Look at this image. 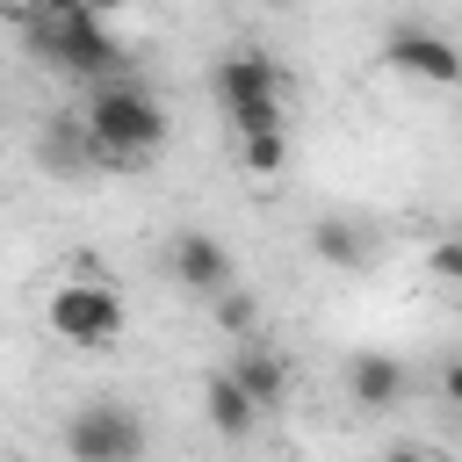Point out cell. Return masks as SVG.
Here are the masks:
<instances>
[{"instance_id":"cell-16","label":"cell","mask_w":462,"mask_h":462,"mask_svg":"<svg viewBox=\"0 0 462 462\" xmlns=\"http://www.w3.org/2000/svg\"><path fill=\"white\" fill-rule=\"evenodd\" d=\"M426 267H433V282H448V289H462V231H455V238H440V245L426 253Z\"/></svg>"},{"instance_id":"cell-1","label":"cell","mask_w":462,"mask_h":462,"mask_svg":"<svg viewBox=\"0 0 462 462\" xmlns=\"http://www.w3.org/2000/svg\"><path fill=\"white\" fill-rule=\"evenodd\" d=\"M79 123H87L94 166H116V173L144 166V159L166 144V130H173L166 108H159V94L137 87V79H108V87H94L87 108H79Z\"/></svg>"},{"instance_id":"cell-7","label":"cell","mask_w":462,"mask_h":462,"mask_svg":"<svg viewBox=\"0 0 462 462\" xmlns=\"http://www.w3.org/2000/svg\"><path fill=\"white\" fill-rule=\"evenodd\" d=\"M209 87H217L224 108H245V101H289V72H282V58H267V51H231V58H217Z\"/></svg>"},{"instance_id":"cell-13","label":"cell","mask_w":462,"mask_h":462,"mask_svg":"<svg viewBox=\"0 0 462 462\" xmlns=\"http://www.w3.org/2000/svg\"><path fill=\"white\" fill-rule=\"evenodd\" d=\"M231 137L253 144V137H289V101H245V108H224Z\"/></svg>"},{"instance_id":"cell-10","label":"cell","mask_w":462,"mask_h":462,"mask_svg":"<svg viewBox=\"0 0 462 462\" xmlns=\"http://www.w3.org/2000/svg\"><path fill=\"white\" fill-rule=\"evenodd\" d=\"M202 419H209V433L217 440H253V426H260V411H253V397L217 368L209 383H202Z\"/></svg>"},{"instance_id":"cell-11","label":"cell","mask_w":462,"mask_h":462,"mask_svg":"<svg viewBox=\"0 0 462 462\" xmlns=\"http://www.w3.org/2000/svg\"><path fill=\"white\" fill-rule=\"evenodd\" d=\"M310 253H318L325 267H368V231L346 224V217H318V224H310Z\"/></svg>"},{"instance_id":"cell-9","label":"cell","mask_w":462,"mask_h":462,"mask_svg":"<svg viewBox=\"0 0 462 462\" xmlns=\"http://www.w3.org/2000/svg\"><path fill=\"white\" fill-rule=\"evenodd\" d=\"M245 397H253V411L267 419L282 397H289V361L274 354V346H260V339H245V346H231V368H224Z\"/></svg>"},{"instance_id":"cell-14","label":"cell","mask_w":462,"mask_h":462,"mask_svg":"<svg viewBox=\"0 0 462 462\" xmlns=\"http://www.w3.org/2000/svg\"><path fill=\"white\" fill-rule=\"evenodd\" d=\"M209 310H217V325L231 332V346H245V339H253V325H260V303H253L245 289H224Z\"/></svg>"},{"instance_id":"cell-18","label":"cell","mask_w":462,"mask_h":462,"mask_svg":"<svg viewBox=\"0 0 462 462\" xmlns=\"http://www.w3.org/2000/svg\"><path fill=\"white\" fill-rule=\"evenodd\" d=\"M383 462H448V455H440V448H390Z\"/></svg>"},{"instance_id":"cell-2","label":"cell","mask_w":462,"mask_h":462,"mask_svg":"<svg viewBox=\"0 0 462 462\" xmlns=\"http://www.w3.org/2000/svg\"><path fill=\"white\" fill-rule=\"evenodd\" d=\"M29 29V51L43 58V65H58V72H72V79H87V87H108V79H123V43H116V29L94 14V7H43V14H29L22 22Z\"/></svg>"},{"instance_id":"cell-4","label":"cell","mask_w":462,"mask_h":462,"mask_svg":"<svg viewBox=\"0 0 462 462\" xmlns=\"http://www.w3.org/2000/svg\"><path fill=\"white\" fill-rule=\"evenodd\" d=\"M43 318H51V332H58L65 346H108V339H123V325H130L116 282H58L51 303H43Z\"/></svg>"},{"instance_id":"cell-8","label":"cell","mask_w":462,"mask_h":462,"mask_svg":"<svg viewBox=\"0 0 462 462\" xmlns=\"http://www.w3.org/2000/svg\"><path fill=\"white\" fill-rule=\"evenodd\" d=\"M404 390H411V375H404V361H397V354L361 346V354L346 361V397H354L361 411H397V404H404Z\"/></svg>"},{"instance_id":"cell-19","label":"cell","mask_w":462,"mask_h":462,"mask_svg":"<svg viewBox=\"0 0 462 462\" xmlns=\"http://www.w3.org/2000/svg\"><path fill=\"white\" fill-rule=\"evenodd\" d=\"M0 462H7V455H0Z\"/></svg>"},{"instance_id":"cell-5","label":"cell","mask_w":462,"mask_h":462,"mask_svg":"<svg viewBox=\"0 0 462 462\" xmlns=\"http://www.w3.org/2000/svg\"><path fill=\"white\" fill-rule=\"evenodd\" d=\"M383 58H390L404 79H426V87H462V51H455L440 29H426V22H397V29L383 36Z\"/></svg>"},{"instance_id":"cell-12","label":"cell","mask_w":462,"mask_h":462,"mask_svg":"<svg viewBox=\"0 0 462 462\" xmlns=\"http://www.w3.org/2000/svg\"><path fill=\"white\" fill-rule=\"evenodd\" d=\"M36 152H43L58 173L94 166V144H87V123H79V116H51V123H43V137H36Z\"/></svg>"},{"instance_id":"cell-15","label":"cell","mask_w":462,"mask_h":462,"mask_svg":"<svg viewBox=\"0 0 462 462\" xmlns=\"http://www.w3.org/2000/svg\"><path fill=\"white\" fill-rule=\"evenodd\" d=\"M238 159H245V173H282L289 137H253V144H238Z\"/></svg>"},{"instance_id":"cell-17","label":"cell","mask_w":462,"mask_h":462,"mask_svg":"<svg viewBox=\"0 0 462 462\" xmlns=\"http://www.w3.org/2000/svg\"><path fill=\"white\" fill-rule=\"evenodd\" d=\"M440 397H448V404H462V354L440 368Z\"/></svg>"},{"instance_id":"cell-6","label":"cell","mask_w":462,"mask_h":462,"mask_svg":"<svg viewBox=\"0 0 462 462\" xmlns=\"http://www.w3.org/2000/svg\"><path fill=\"white\" fill-rule=\"evenodd\" d=\"M166 267H173V282L188 289V296H224V289H238V267H231V245L224 238H209V231H173V253H166Z\"/></svg>"},{"instance_id":"cell-3","label":"cell","mask_w":462,"mask_h":462,"mask_svg":"<svg viewBox=\"0 0 462 462\" xmlns=\"http://www.w3.org/2000/svg\"><path fill=\"white\" fill-rule=\"evenodd\" d=\"M144 411L130 397H87L65 419V455L72 462H144Z\"/></svg>"}]
</instances>
